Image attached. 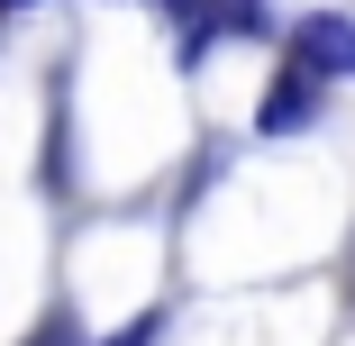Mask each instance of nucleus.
Wrapping results in <instances>:
<instances>
[{"label":"nucleus","instance_id":"obj_1","mask_svg":"<svg viewBox=\"0 0 355 346\" xmlns=\"http://www.w3.org/2000/svg\"><path fill=\"white\" fill-rule=\"evenodd\" d=\"M319 92H328V73H310V64L292 55V64L273 73V92H264L255 128H264V137H292V128H310V119H319Z\"/></svg>","mask_w":355,"mask_h":346},{"label":"nucleus","instance_id":"obj_2","mask_svg":"<svg viewBox=\"0 0 355 346\" xmlns=\"http://www.w3.org/2000/svg\"><path fill=\"white\" fill-rule=\"evenodd\" d=\"M292 55L310 64V73H328V83H355V19H337V10L301 19L292 28Z\"/></svg>","mask_w":355,"mask_h":346},{"label":"nucleus","instance_id":"obj_3","mask_svg":"<svg viewBox=\"0 0 355 346\" xmlns=\"http://www.w3.org/2000/svg\"><path fill=\"white\" fill-rule=\"evenodd\" d=\"M155 337H164V310H146V319H128V328H110L101 346H155Z\"/></svg>","mask_w":355,"mask_h":346},{"label":"nucleus","instance_id":"obj_4","mask_svg":"<svg viewBox=\"0 0 355 346\" xmlns=\"http://www.w3.org/2000/svg\"><path fill=\"white\" fill-rule=\"evenodd\" d=\"M28 346H64V319H46V328H37V337H28Z\"/></svg>","mask_w":355,"mask_h":346},{"label":"nucleus","instance_id":"obj_5","mask_svg":"<svg viewBox=\"0 0 355 346\" xmlns=\"http://www.w3.org/2000/svg\"><path fill=\"white\" fill-rule=\"evenodd\" d=\"M0 10H28V0H0Z\"/></svg>","mask_w":355,"mask_h":346}]
</instances>
